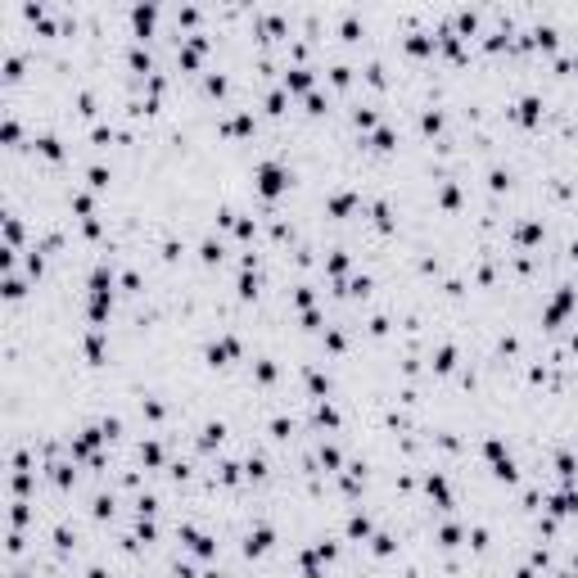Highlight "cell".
Returning a JSON list of instances; mask_svg holds the SVG:
<instances>
[{
    "label": "cell",
    "mask_w": 578,
    "mask_h": 578,
    "mask_svg": "<svg viewBox=\"0 0 578 578\" xmlns=\"http://www.w3.org/2000/svg\"><path fill=\"white\" fill-rule=\"evenodd\" d=\"M280 186H285V176H280L276 167H262V190H267V194H276Z\"/></svg>",
    "instance_id": "obj_1"
}]
</instances>
